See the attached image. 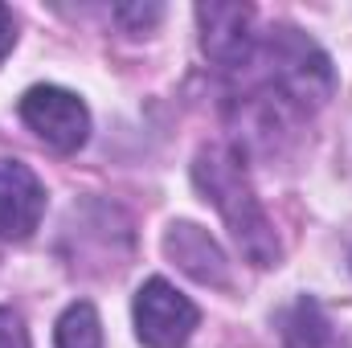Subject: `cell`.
Masks as SVG:
<instances>
[{"instance_id": "6da1fadb", "label": "cell", "mask_w": 352, "mask_h": 348, "mask_svg": "<svg viewBox=\"0 0 352 348\" xmlns=\"http://www.w3.org/2000/svg\"><path fill=\"white\" fill-rule=\"evenodd\" d=\"M192 180L205 193V201L226 217V226H230L234 242L242 246V254L254 266H274L278 262V238L270 230V217H266L263 201L250 188V176L242 168L238 152H230V148L197 152Z\"/></svg>"}, {"instance_id": "7a4b0ae2", "label": "cell", "mask_w": 352, "mask_h": 348, "mask_svg": "<svg viewBox=\"0 0 352 348\" xmlns=\"http://www.w3.org/2000/svg\"><path fill=\"white\" fill-rule=\"evenodd\" d=\"M266 83L295 107H320L336 87L328 54L291 25L266 37Z\"/></svg>"}, {"instance_id": "3957f363", "label": "cell", "mask_w": 352, "mask_h": 348, "mask_svg": "<svg viewBox=\"0 0 352 348\" xmlns=\"http://www.w3.org/2000/svg\"><path fill=\"white\" fill-rule=\"evenodd\" d=\"M21 119L58 152H78L90 135V111L74 90L33 87L21 98Z\"/></svg>"}, {"instance_id": "277c9868", "label": "cell", "mask_w": 352, "mask_h": 348, "mask_svg": "<svg viewBox=\"0 0 352 348\" xmlns=\"http://www.w3.org/2000/svg\"><path fill=\"white\" fill-rule=\"evenodd\" d=\"M131 312H135V336L148 348H180L197 328L192 299H184L164 279H148L135 291V307Z\"/></svg>"}, {"instance_id": "5b68a950", "label": "cell", "mask_w": 352, "mask_h": 348, "mask_svg": "<svg viewBox=\"0 0 352 348\" xmlns=\"http://www.w3.org/2000/svg\"><path fill=\"white\" fill-rule=\"evenodd\" d=\"M45 217V184L21 160H0V238L25 242Z\"/></svg>"}, {"instance_id": "8992f818", "label": "cell", "mask_w": 352, "mask_h": 348, "mask_svg": "<svg viewBox=\"0 0 352 348\" xmlns=\"http://www.w3.org/2000/svg\"><path fill=\"white\" fill-rule=\"evenodd\" d=\"M201 50L221 66H246L254 58V12L246 4H201Z\"/></svg>"}, {"instance_id": "52a82bcc", "label": "cell", "mask_w": 352, "mask_h": 348, "mask_svg": "<svg viewBox=\"0 0 352 348\" xmlns=\"http://www.w3.org/2000/svg\"><path fill=\"white\" fill-rule=\"evenodd\" d=\"M164 254L188 274L197 279L201 287H217L226 291L230 287V259L226 250L217 246V238L209 230H201L197 221H173L164 230Z\"/></svg>"}, {"instance_id": "ba28073f", "label": "cell", "mask_w": 352, "mask_h": 348, "mask_svg": "<svg viewBox=\"0 0 352 348\" xmlns=\"http://www.w3.org/2000/svg\"><path fill=\"white\" fill-rule=\"evenodd\" d=\"M283 340L287 348H344L340 340V332H336V324L324 316V307L316 303V299H295L287 312H283Z\"/></svg>"}, {"instance_id": "9c48e42d", "label": "cell", "mask_w": 352, "mask_h": 348, "mask_svg": "<svg viewBox=\"0 0 352 348\" xmlns=\"http://www.w3.org/2000/svg\"><path fill=\"white\" fill-rule=\"evenodd\" d=\"M58 348H102V324L90 303H70L58 320Z\"/></svg>"}, {"instance_id": "30bf717a", "label": "cell", "mask_w": 352, "mask_h": 348, "mask_svg": "<svg viewBox=\"0 0 352 348\" xmlns=\"http://www.w3.org/2000/svg\"><path fill=\"white\" fill-rule=\"evenodd\" d=\"M160 17H164V8H160V4H115V21H119L123 29H131V33L152 29Z\"/></svg>"}, {"instance_id": "8fae6325", "label": "cell", "mask_w": 352, "mask_h": 348, "mask_svg": "<svg viewBox=\"0 0 352 348\" xmlns=\"http://www.w3.org/2000/svg\"><path fill=\"white\" fill-rule=\"evenodd\" d=\"M0 348H29L25 320H21L12 307H0Z\"/></svg>"}, {"instance_id": "7c38bea8", "label": "cell", "mask_w": 352, "mask_h": 348, "mask_svg": "<svg viewBox=\"0 0 352 348\" xmlns=\"http://www.w3.org/2000/svg\"><path fill=\"white\" fill-rule=\"evenodd\" d=\"M12 45H16V21H12V8L0 4V62L12 54Z\"/></svg>"}]
</instances>
